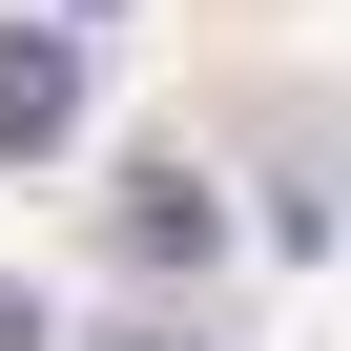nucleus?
I'll use <instances>...</instances> for the list:
<instances>
[{
    "instance_id": "f03ea898",
    "label": "nucleus",
    "mask_w": 351,
    "mask_h": 351,
    "mask_svg": "<svg viewBox=\"0 0 351 351\" xmlns=\"http://www.w3.org/2000/svg\"><path fill=\"white\" fill-rule=\"evenodd\" d=\"M124 248H145V269H207V248H228V207L186 186V165H145V186H124Z\"/></svg>"
},
{
    "instance_id": "7ed1b4c3",
    "label": "nucleus",
    "mask_w": 351,
    "mask_h": 351,
    "mask_svg": "<svg viewBox=\"0 0 351 351\" xmlns=\"http://www.w3.org/2000/svg\"><path fill=\"white\" fill-rule=\"evenodd\" d=\"M0 351H42V310H21V269H0Z\"/></svg>"
},
{
    "instance_id": "f257e3e1",
    "label": "nucleus",
    "mask_w": 351,
    "mask_h": 351,
    "mask_svg": "<svg viewBox=\"0 0 351 351\" xmlns=\"http://www.w3.org/2000/svg\"><path fill=\"white\" fill-rule=\"evenodd\" d=\"M62 124H83V42L62 21H0V165H42Z\"/></svg>"
}]
</instances>
